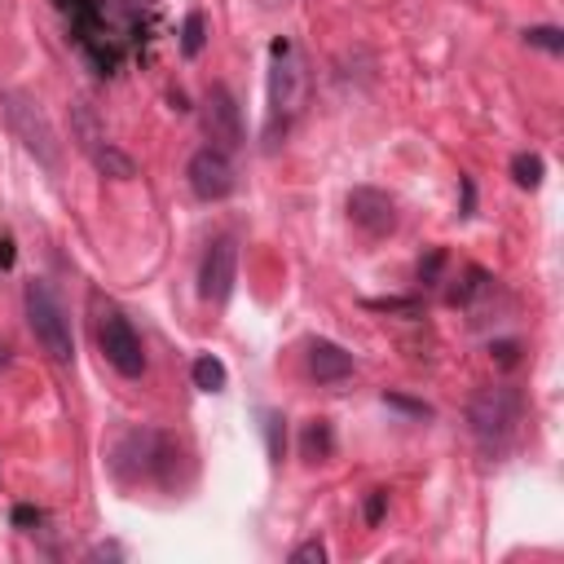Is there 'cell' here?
Returning a JSON list of instances; mask_svg holds the SVG:
<instances>
[{
  "mask_svg": "<svg viewBox=\"0 0 564 564\" xmlns=\"http://www.w3.org/2000/svg\"><path fill=\"white\" fill-rule=\"evenodd\" d=\"M57 9L66 13V31L79 48V57L97 70V75H115L119 62L137 48V40L145 35V18L141 9H150V0H57Z\"/></svg>",
  "mask_w": 564,
  "mask_h": 564,
  "instance_id": "1",
  "label": "cell"
},
{
  "mask_svg": "<svg viewBox=\"0 0 564 564\" xmlns=\"http://www.w3.org/2000/svg\"><path fill=\"white\" fill-rule=\"evenodd\" d=\"M520 419H524V397L511 383L480 388L471 397V405H467V423H471V436H476V445H480L485 458H502L516 445Z\"/></svg>",
  "mask_w": 564,
  "mask_h": 564,
  "instance_id": "2",
  "label": "cell"
},
{
  "mask_svg": "<svg viewBox=\"0 0 564 564\" xmlns=\"http://www.w3.org/2000/svg\"><path fill=\"white\" fill-rule=\"evenodd\" d=\"M22 308H26V326L35 335V344L57 361V366H70L75 361V335H70V317L57 300V291L44 282V278H31L22 286Z\"/></svg>",
  "mask_w": 564,
  "mask_h": 564,
  "instance_id": "3",
  "label": "cell"
},
{
  "mask_svg": "<svg viewBox=\"0 0 564 564\" xmlns=\"http://www.w3.org/2000/svg\"><path fill=\"white\" fill-rule=\"evenodd\" d=\"M93 335H97V348L101 357L123 375V379H141L145 375V344L137 335V326L128 322V313L119 304H101L97 300V313H93Z\"/></svg>",
  "mask_w": 564,
  "mask_h": 564,
  "instance_id": "4",
  "label": "cell"
},
{
  "mask_svg": "<svg viewBox=\"0 0 564 564\" xmlns=\"http://www.w3.org/2000/svg\"><path fill=\"white\" fill-rule=\"evenodd\" d=\"M273 70H269V123H264V141L278 145V128L286 132L295 106H300V62L291 40H273Z\"/></svg>",
  "mask_w": 564,
  "mask_h": 564,
  "instance_id": "5",
  "label": "cell"
},
{
  "mask_svg": "<svg viewBox=\"0 0 564 564\" xmlns=\"http://www.w3.org/2000/svg\"><path fill=\"white\" fill-rule=\"evenodd\" d=\"M70 132H75V141H79V150L93 159V167L97 172H106V176H115V181H128V176H137V163L97 128V119H93V110L84 106V101H75V115H70Z\"/></svg>",
  "mask_w": 564,
  "mask_h": 564,
  "instance_id": "6",
  "label": "cell"
},
{
  "mask_svg": "<svg viewBox=\"0 0 564 564\" xmlns=\"http://www.w3.org/2000/svg\"><path fill=\"white\" fill-rule=\"evenodd\" d=\"M234 282H238V242H234L229 234H220V238H212L207 251H203V264H198V300H207V304H229Z\"/></svg>",
  "mask_w": 564,
  "mask_h": 564,
  "instance_id": "7",
  "label": "cell"
},
{
  "mask_svg": "<svg viewBox=\"0 0 564 564\" xmlns=\"http://www.w3.org/2000/svg\"><path fill=\"white\" fill-rule=\"evenodd\" d=\"M185 176H189L194 198H203V203H220V198H229V194L238 189L234 159H229V150H216V145H203V150L189 159Z\"/></svg>",
  "mask_w": 564,
  "mask_h": 564,
  "instance_id": "8",
  "label": "cell"
},
{
  "mask_svg": "<svg viewBox=\"0 0 564 564\" xmlns=\"http://www.w3.org/2000/svg\"><path fill=\"white\" fill-rule=\"evenodd\" d=\"M4 115H9V128L22 137V145L44 163V167H57V137L48 128V119L26 101V97H4Z\"/></svg>",
  "mask_w": 564,
  "mask_h": 564,
  "instance_id": "9",
  "label": "cell"
},
{
  "mask_svg": "<svg viewBox=\"0 0 564 564\" xmlns=\"http://www.w3.org/2000/svg\"><path fill=\"white\" fill-rule=\"evenodd\" d=\"M203 132L212 137L216 150H238L242 145V115H238V101L225 84H212L203 93Z\"/></svg>",
  "mask_w": 564,
  "mask_h": 564,
  "instance_id": "10",
  "label": "cell"
},
{
  "mask_svg": "<svg viewBox=\"0 0 564 564\" xmlns=\"http://www.w3.org/2000/svg\"><path fill=\"white\" fill-rule=\"evenodd\" d=\"M348 220L352 229H361L366 238H388L397 229V198L388 189L375 185H357L348 194Z\"/></svg>",
  "mask_w": 564,
  "mask_h": 564,
  "instance_id": "11",
  "label": "cell"
},
{
  "mask_svg": "<svg viewBox=\"0 0 564 564\" xmlns=\"http://www.w3.org/2000/svg\"><path fill=\"white\" fill-rule=\"evenodd\" d=\"M308 375L317 383H339V379L352 375V352L339 348L335 339H313L308 344Z\"/></svg>",
  "mask_w": 564,
  "mask_h": 564,
  "instance_id": "12",
  "label": "cell"
},
{
  "mask_svg": "<svg viewBox=\"0 0 564 564\" xmlns=\"http://www.w3.org/2000/svg\"><path fill=\"white\" fill-rule=\"evenodd\" d=\"M300 454H304L308 463H326V458L335 454V427H330V419H308V423H304V432H300Z\"/></svg>",
  "mask_w": 564,
  "mask_h": 564,
  "instance_id": "13",
  "label": "cell"
},
{
  "mask_svg": "<svg viewBox=\"0 0 564 564\" xmlns=\"http://www.w3.org/2000/svg\"><path fill=\"white\" fill-rule=\"evenodd\" d=\"M189 375H194V388L198 392H225V361L220 357H212V352H198L194 357V366H189Z\"/></svg>",
  "mask_w": 564,
  "mask_h": 564,
  "instance_id": "14",
  "label": "cell"
},
{
  "mask_svg": "<svg viewBox=\"0 0 564 564\" xmlns=\"http://www.w3.org/2000/svg\"><path fill=\"white\" fill-rule=\"evenodd\" d=\"M511 176H516V185H520V189H538V185H542V176H546V163H542V154H533V150H520V154L511 159Z\"/></svg>",
  "mask_w": 564,
  "mask_h": 564,
  "instance_id": "15",
  "label": "cell"
},
{
  "mask_svg": "<svg viewBox=\"0 0 564 564\" xmlns=\"http://www.w3.org/2000/svg\"><path fill=\"white\" fill-rule=\"evenodd\" d=\"M203 44H207V18L194 9V13H185V26H181V53L185 57H198Z\"/></svg>",
  "mask_w": 564,
  "mask_h": 564,
  "instance_id": "16",
  "label": "cell"
},
{
  "mask_svg": "<svg viewBox=\"0 0 564 564\" xmlns=\"http://www.w3.org/2000/svg\"><path fill=\"white\" fill-rule=\"evenodd\" d=\"M264 445H269V463H282V449H286V419L278 410L264 414Z\"/></svg>",
  "mask_w": 564,
  "mask_h": 564,
  "instance_id": "17",
  "label": "cell"
},
{
  "mask_svg": "<svg viewBox=\"0 0 564 564\" xmlns=\"http://www.w3.org/2000/svg\"><path fill=\"white\" fill-rule=\"evenodd\" d=\"M524 44L529 48H546V53H564V31L560 26H529Z\"/></svg>",
  "mask_w": 564,
  "mask_h": 564,
  "instance_id": "18",
  "label": "cell"
},
{
  "mask_svg": "<svg viewBox=\"0 0 564 564\" xmlns=\"http://www.w3.org/2000/svg\"><path fill=\"white\" fill-rule=\"evenodd\" d=\"M445 260H449V251H445V247H432L427 256H419V269H414V273H419V282H423V286H436V282H441Z\"/></svg>",
  "mask_w": 564,
  "mask_h": 564,
  "instance_id": "19",
  "label": "cell"
},
{
  "mask_svg": "<svg viewBox=\"0 0 564 564\" xmlns=\"http://www.w3.org/2000/svg\"><path fill=\"white\" fill-rule=\"evenodd\" d=\"M9 520H13V529H22V533H35V529L44 524V511H40V507H31V502H18Z\"/></svg>",
  "mask_w": 564,
  "mask_h": 564,
  "instance_id": "20",
  "label": "cell"
},
{
  "mask_svg": "<svg viewBox=\"0 0 564 564\" xmlns=\"http://www.w3.org/2000/svg\"><path fill=\"white\" fill-rule=\"evenodd\" d=\"M291 564H326V542L322 538H308L291 551Z\"/></svg>",
  "mask_w": 564,
  "mask_h": 564,
  "instance_id": "21",
  "label": "cell"
},
{
  "mask_svg": "<svg viewBox=\"0 0 564 564\" xmlns=\"http://www.w3.org/2000/svg\"><path fill=\"white\" fill-rule=\"evenodd\" d=\"M383 405H397V410H405V414L432 419V405H427V401H414V397H401V392H383Z\"/></svg>",
  "mask_w": 564,
  "mask_h": 564,
  "instance_id": "22",
  "label": "cell"
},
{
  "mask_svg": "<svg viewBox=\"0 0 564 564\" xmlns=\"http://www.w3.org/2000/svg\"><path fill=\"white\" fill-rule=\"evenodd\" d=\"M489 357H494L498 366H516V361H520V344H516V339H498V344H489Z\"/></svg>",
  "mask_w": 564,
  "mask_h": 564,
  "instance_id": "23",
  "label": "cell"
},
{
  "mask_svg": "<svg viewBox=\"0 0 564 564\" xmlns=\"http://www.w3.org/2000/svg\"><path fill=\"white\" fill-rule=\"evenodd\" d=\"M383 507H388V489H370L366 494V524H379L383 520Z\"/></svg>",
  "mask_w": 564,
  "mask_h": 564,
  "instance_id": "24",
  "label": "cell"
},
{
  "mask_svg": "<svg viewBox=\"0 0 564 564\" xmlns=\"http://www.w3.org/2000/svg\"><path fill=\"white\" fill-rule=\"evenodd\" d=\"M458 189H463V207H458V216H471V212H476V181H471V176H458Z\"/></svg>",
  "mask_w": 564,
  "mask_h": 564,
  "instance_id": "25",
  "label": "cell"
},
{
  "mask_svg": "<svg viewBox=\"0 0 564 564\" xmlns=\"http://www.w3.org/2000/svg\"><path fill=\"white\" fill-rule=\"evenodd\" d=\"M123 555H128V551H123L119 542H97V546L88 551V560H123Z\"/></svg>",
  "mask_w": 564,
  "mask_h": 564,
  "instance_id": "26",
  "label": "cell"
},
{
  "mask_svg": "<svg viewBox=\"0 0 564 564\" xmlns=\"http://www.w3.org/2000/svg\"><path fill=\"white\" fill-rule=\"evenodd\" d=\"M4 366H9V348L0 344V370H4Z\"/></svg>",
  "mask_w": 564,
  "mask_h": 564,
  "instance_id": "27",
  "label": "cell"
}]
</instances>
